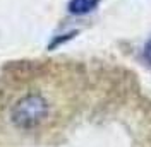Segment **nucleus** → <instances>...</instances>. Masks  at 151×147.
I'll list each match as a JSON object with an SVG mask.
<instances>
[{
	"label": "nucleus",
	"mask_w": 151,
	"mask_h": 147,
	"mask_svg": "<svg viewBox=\"0 0 151 147\" xmlns=\"http://www.w3.org/2000/svg\"><path fill=\"white\" fill-rule=\"evenodd\" d=\"M48 115V103L40 94H29L19 99L10 111L12 123L19 128H33L40 125Z\"/></svg>",
	"instance_id": "f257e3e1"
},
{
	"label": "nucleus",
	"mask_w": 151,
	"mask_h": 147,
	"mask_svg": "<svg viewBox=\"0 0 151 147\" xmlns=\"http://www.w3.org/2000/svg\"><path fill=\"white\" fill-rule=\"evenodd\" d=\"M100 0H70L69 2V10L74 16H84L88 12L96 9Z\"/></svg>",
	"instance_id": "f03ea898"
},
{
	"label": "nucleus",
	"mask_w": 151,
	"mask_h": 147,
	"mask_svg": "<svg viewBox=\"0 0 151 147\" xmlns=\"http://www.w3.org/2000/svg\"><path fill=\"white\" fill-rule=\"evenodd\" d=\"M144 58H146V62L151 65V39L146 43V46H144Z\"/></svg>",
	"instance_id": "7ed1b4c3"
}]
</instances>
